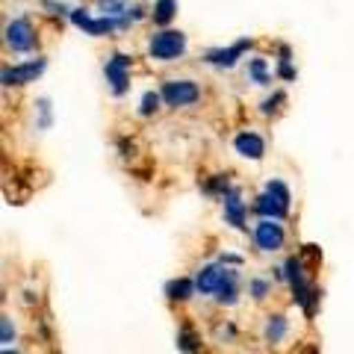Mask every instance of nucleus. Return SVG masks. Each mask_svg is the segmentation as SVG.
<instances>
[{
    "label": "nucleus",
    "mask_w": 354,
    "mask_h": 354,
    "mask_svg": "<svg viewBox=\"0 0 354 354\" xmlns=\"http://www.w3.org/2000/svg\"><path fill=\"white\" fill-rule=\"evenodd\" d=\"M130 65H133V57H127V53H113L104 65V74L109 86H113L115 97H121L130 88Z\"/></svg>",
    "instance_id": "obj_5"
},
{
    "label": "nucleus",
    "mask_w": 354,
    "mask_h": 354,
    "mask_svg": "<svg viewBox=\"0 0 354 354\" xmlns=\"http://www.w3.org/2000/svg\"><path fill=\"white\" fill-rule=\"evenodd\" d=\"M44 9H50V15H71V9L65 3H57V0H44Z\"/></svg>",
    "instance_id": "obj_24"
},
{
    "label": "nucleus",
    "mask_w": 354,
    "mask_h": 354,
    "mask_svg": "<svg viewBox=\"0 0 354 354\" xmlns=\"http://www.w3.org/2000/svg\"><path fill=\"white\" fill-rule=\"evenodd\" d=\"M245 213H248V207L242 201V192L234 186V189L225 195V221L236 230H245Z\"/></svg>",
    "instance_id": "obj_10"
},
{
    "label": "nucleus",
    "mask_w": 354,
    "mask_h": 354,
    "mask_svg": "<svg viewBox=\"0 0 354 354\" xmlns=\"http://www.w3.org/2000/svg\"><path fill=\"white\" fill-rule=\"evenodd\" d=\"M118 151H121V157H133V151H136V148H133V142L121 139V142H118Z\"/></svg>",
    "instance_id": "obj_28"
},
{
    "label": "nucleus",
    "mask_w": 354,
    "mask_h": 354,
    "mask_svg": "<svg viewBox=\"0 0 354 354\" xmlns=\"http://www.w3.org/2000/svg\"><path fill=\"white\" fill-rule=\"evenodd\" d=\"M234 148L239 157H245V160H263V153H266V142L260 133H254V130H239L236 136H234Z\"/></svg>",
    "instance_id": "obj_9"
},
{
    "label": "nucleus",
    "mask_w": 354,
    "mask_h": 354,
    "mask_svg": "<svg viewBox=\"0 0 354 354\" xmlns=\"http://www.w3.org/2000/svg\"><path fill=\"white\" fill-rule=\"evenodd\" d=\"M12 339H15V328H12L9 319H3V348H9V342Z\"/></svg>",
    "instance_id": "obj_27"
},
{
    "label": "nucleus",
    "mask_w": 354,
    "mask_h": 354,
    "mask_svg": "<svg viewBox=\"0 0 354 354\" xmlns=\"http://www.w3.org/2000/svg\"><path fill=\"white\" fill-rule=\"evenodd\" d=\"M286 337V319L281 313L269 316V322H266V339L269 342H281Z\"/></svg>",
    "instance_id": "obj_17"
},
{
    "label": "nucleus",
    "mask_w": 354,
    "mask_h": 354,
    "mask_svg": "<svg viewBox=\"0 0 354 354\" xmlns=\"http://www.w3.org/2000/svg\"><path fill=\"white\" fill-rule=\"evenodd\" d=\"M290 201H292V195H290V189H286V183L283 180H269L266 183V192L254 201V213H260L263 218L281 221L286 213H290Z\"/></svg>",
    "instance_id": "obj_1"
},
{
    "label": "nucleus",
    "mask_w": 354,
    "mask_h": 354,
    "mask_svg": "<svg viewBox=\"0 0 354 354\" xmlns=\"http://www.w3.org/2000/svg\"><path fill=\"white\" fill-rule=\"evenodd\" d=\"M68 18L74 21L77 27H83V24H86V21L92 18V15H88V9H71V15H68Z\"/></svg>",
    "instance_id": "obj_26"
},
{
    "label": "nucleus",
    "mask_w": 354,
    "mask_h": 354,
    "mask_svg": "<svg viewBox=\"0 0 354 354\" xmlns=\"http://www.w3.org/2000/svg\"><path fill=\"white\" fill-rule=\"evenodd\" d=\"M127 15H130V21H139V18H145V9H142V6H130Z\"/></svg>",
    "instance_id": "obj_29"
},
{
    "label": "nucleus",
    "mask_w": 354,
    "mask_h": 354,
    "mask_svg": "<svg viewBox=\"0 0 354 354\" xmlns=\"http://www.w3.org/2000/svg\"><path fill=\"white\" fill-rule=\"evenodd\" d=\"M160 95L165 104L177 109V106H192L201 97V88H198L195 80H165Z\"/></svg>",
    "instance_id": "obj_3"
},
{
    "label": "nucleus",
    "mask_w": 354,
    "mask_h": 354,
    "mask_svg": "<svg viewBox=\"0 0 354 354\" xmlns=\"http://www.w3.org/2000/svg\"><path fill=\"white\" fill-rule=\"evenodd\" d=\"M254 44V39H239L236 44H230V48H213L207 50V62L209 65H218V68H234L236 59H242V53H245L248 48Z\"/></svg>",
    "instance_id": "obj_7"
},
{
    "label": "nucleus",
    "mask_w": 354,
    "mask_h": 354,
    "mask_svg": "<svg viewBox=\"0 0 354 354\" xmlns=\"http://www.w3.org/2000/svg\"><path fill=\"white\" fill-rule=\"evenodd\" d=\"M230 189H234V186H230V180H227L225 174H213V177H209V180L204 183V192H207V195H221V198H225Z\"/></svg>",
    "instance_id": "obj_18"
},
{
    "label": "nucleus",
    "mask_w": 354,
    "mask_h": 354,
    "mask_svg": "<svg viewBox=\"0 0 354 354\" xmlns=\"http://www.w3.org/2000/svg\"><path fill=\"white\" fill-rule=\"evenodd\" d=\"M221 274H225V266H221V263H207L204 269L198 272V278H195L198 292H201V295H216L218 283H221Z\"/></svg>",
    "instance_id": "obj_11"
},
{
    "label": "nucleus",
    "mask_w": 354,
    "mask_h": 354,
    "mask_svg": "<svg viewBox=\"0 0 354 354\" xmlns=\"http://www.w3.org/2000/svg\"><path fill=\"white\" fill-rule=\"evenodd\" d=\"M177 348H180V354H201V337L189 325H183L177 330Z\"/></svg>",
    "instance_id": "obj_14"
},
{
    "label": "nucleus",
    "mask_w": 354,
    "mask_h": 354,
    "mask_svg": "<svg viewBox=\"0 0 354 354\" xmlns=\"http://www.w3.org/2000/svg\"><path fill=\"white\" fill-rule=\"evenodd\" d=\"M195 292H198V286L189 278H174L165 283V295H169L171 301H186V298H192Z\"/></svg>",
    "instance_id": "obj_13"
},
{
    "label": "nucleus",
    "mask_w": 354,
    "mask_h": 354,
    "mask_svg": "<svg viewBox=\"0 0 354 354\" xmlns=\"http://www.w3.org/2000/svg\"><path fill=\"white\" fill-rule=\"evenodd\" d=\"M174 12H177V0H157V3H153L151 18H153V24L165 27L174 18Z\"/></svg>",
    "instance_id": "obj_16"
},
{
    "label": "nucleus",
    "mask_w": 354,
    "mask_h": 354,
    "mask_svg": "<svg viewBox=\"0 0 354 354\" xmlns=\"http://www.w3.org/2000/svg\"><path fill=\"white\" fill-rule=\"evenodd\" d=\"M248 80L257 83V86H269L272 83V74H269V68H266V59L263 57L248 59Z\"/></svg>",
    "instance_id": "obj_15"
},
{
    "label": "nucleus",
    "mask_w": 354,
    "mask_h": 354,
    "mask_svg": "<svg viewBox=\"0 0 354 354\" xmlns=\"http://www.w3.org/2000/svg\"><path fill=\"white\" fill-rule=\"evenodd\" d=\"M3 354H18V351H12V348H3Z\"/></svg>",
    "instance_id": "obj_30"
},
{
    "label": "nucleus",
    "mask_w": 354,
    "mask_h": 354,
    "mask_svg": "<svg viewBox=\"0 0 354 354\" xmlns=\"http://www.w3.org/2000/svg\"><path fill=\"white\" fill-rule=\"evenodd\" d=\"M160 101H162V95L160 92H145L142 95V104H139V115H153L160 109Z\"/></svg>",
    "instance_id": "obj_19"
},
{
    "label": "nucleus",
    "mask_w": 354,
    "mask_h": 354,
    "mask_svg": "<svg viewBox=\"0 0 354 354\" xmlns=\"http://www.w3.org/2000/svg\"><path fill=\"white\" fill-rule=\"evenodd\" d=\"M148 53H151V59H160V62L180 59L186 53V36L180 30H160V32H153L151 41H148Z\"/></svg>",
    "instance_id": "obj_2"
},
{
    "label": "nucleus",
    "mask_w": 354,
    "mask_h": 354,
    "mask_svg": "<svg viewBox=\"0 0 354 354\" xmlns=\"http://www.w3.org/2000/svg\"><path fill=\"white\" fill-rule=\"evenodd\" d=\"M6 44L15 53H30L32 48H36V30H32V21L27 15L12 18L6 24Z\"/></svg>",
    "instance_id": "obj_4"
},
{
    "label": "nucleus",
    "mask_w": 354,
    "mask_h": 354,
    "mask_svg": "<svg viewBox=\"0 0 354 354\" xmlns=\"http://www.w3.org/2000/svg\"><path fill=\"white\" fill-rule=\"evenodd\" d=\"M278 77H281V80H295L292 62H278Z\"/></svg>",
    "instance_id": "obj_25"
},
{
    "label": "nucleus",
    "mask_w": 354,
    "mask_h": 354,
    "mask_svg": "<svg viewBox=\"0 0 354 354\" xmlns=\"http://www.w3.org/2000/svg\"><path fill=\"white\" fill-rule=\"evenodd\" d=\"M216 301L225 304V307L239 301V272L236 269H225V274H221V283L216 290Z\"/></svg>",
    "instance_id": "obj_12"
},
{
    "label": "nucleus",
    "mask_w": 354,
    "mask_h": 354,
    "mask_svg": "<svg viewBox=\"0 0 354 354\" xmlns=\"http://www.w3.org/2000/svg\"><path fill=\"white\" fill-rule=\"evenodd\" d=\"M286 101V95L283 92H274L272 97H266V101L260 104V115H274L281 109V104Z\"/></svg>",
    "instance_id": "obj_21"
},
{
    "label": "nucleus",
    "mask_w": 354,
    "mask_h": 354,
    "mask_svg": "<svg viewBox=\"0 0 354 354\" xmlns=\"http://www.w3.org/2000/svg\"><path fill=\"white\" fill-rule=\"evenodd\" d=\"M97 9L106 15V18H124L127 15V6L121 0H97Z\"/></svg>",
    "instance_id": "obj_20"
},
{
    "label": "nucleus",
    "mask_w": 354,
    "mask_h": 354,
    "mask_svg": "<svg viewBox=\"0 0 354 354\" xmlns=\"http://www.w3.org/2000/svg\"><path fill=\"white\" fill-rule=\"evenodd\" d=\"M44 62L41 57L39 59H30L24 65H15V68H3V86H24V83H32L36 77L44 71Z\"/></svg>",
    "instance_id": "obj_8"
},
{
    "label": "nucleus",
    "mask_w": 354,
    "mask_h": 354,
    "mask_svg": "<svg viewBox=\"0 0 354 354\" xmlns=\"http://www.w3.org/2000/svg\"><path fill=\"white\" fill-rule=\"evenodd\" d=\"M248 290H251V295L257 298V301H263L266 295L272 292V283L269 281H263V278H251V283H248Z\"/></svg>",
    "instance_id": "obj_22"
},
{
    "label": "nucleus",
    "mask_w": 354,
    "mask_h": 354,
    "mask_svg": "<svg viewBox=\"0 0 354 354\" xmlns=\"http://www.w3.org/2000/svg\"><path fill=\"white\" fill-rule=\"evenodd\" d=\"M39 113H41V121H39V127L44 130L50 124V104H48V97H39Z\"/></svg>",
    "instance_id": "obj_23"
},
{
    "label": "nucleus",
    "mask_w": 354,
    "mask_h": 354,
    "mask_svg": "<svg viewBox=\"0 0 354 354\" xmlns=\"http://www.w3.org/2000/svg\"><path fill=\"white\" fill-rule=\"evenodd\" d=\"M286 242V230L281 221L274 218H260L257 225H254V245L260 251H281Z\"/></svg>",
    "instance_id": "obj_6"
}]
</instances>
